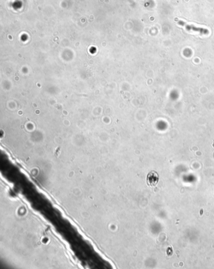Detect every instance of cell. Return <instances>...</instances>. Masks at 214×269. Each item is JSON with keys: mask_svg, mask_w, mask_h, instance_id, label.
<instances>
[{"mask_svg": "<svg viewBox=\"0 0 214 269\" xmlns=\"http://www.w3.org/2000/svg\"><path fill=\"white\" fill-rule=\"evenodd\" d=\"M159 181V176L155 171L149 173L146 177V183L150 187H154L158 184Z\"/></svg>", "mask_w": 214, "mask_h": 269, "instance_id": "1", "label": "cell"}]
</instances>
